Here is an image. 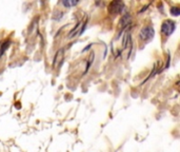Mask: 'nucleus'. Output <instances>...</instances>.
<instances>
[{
    "instance_id": "f257e3e1",
    "label": "nucleus",
    "mask_w": 180,
    "mask_h": 152,
    "mask_svg": "<svg viewBox=\"0 0 180 152\" xmlns=\"http://www.w3.org/2000/svg\"><path fill=\"white\" fill-rule=\"evenodd\" d=\"M154 36H155V30L151 26L143 27V28L141 29V31H140V33H139L140 39H141L142 41H144V42L152 40V39L154 38Z\"/></svg>"
},
{
    "instance_id": "f03ea898",
    "label": "nucleus",
    "mask_w": 180,
    "mask_h": 152,
    "mask_svg": "<svg viewBox=\"0 0 180 152\" xmlns=\"http://www.w3.org/2000/svg\"><path fill=\"white\" fill-rule=\"evenodd\" d=\"M175 29H176V22L171 19H166L161 24V33L166 36H171L174 33Z\"/></svg>"
},
{
    "instance_id": "7ed1b4c3",
    "label": "nucleus",
    "mask_w": 180,
    "mask_h": 152,
    "mask_svg": "<svg viewBox=\"0 0 180 152\" xmlns=\"http://www.w3.org/2000/svg\"><path fill=\"white\" fill-rule=\"evenodd\" d=\"M123 10H124V3H123V1H113L108 6V12H110V14H113V15L120 14Z\"/></svg>"
},
{
    "instance_id": "20e7f679",
    "label": "nucleus",
    "mask_w": 180,
    "mask_h": 152,
    "mask_svg": "<svg viewBox=\"0 0 180 152\" xmlns=\"http://www.w3.org/2000/svg\"><path fill=\"white\" fill-rule=\"evenodd\" d=\"M131 21H132V16H131L130 13H127V14L123 15V16L121 17V19H120V22H119V27L121 28V32H123L127 27L130 26ZM121 32H120V33H121ZM118 36H119V35H118Z\"/></svg>"
},
{
    "instance_id": "39448f33",
    "label": "nucleus",
    "mask_w": 180,
    "mask_h": 152,
    "mask_svg": "<svg viewBox=\"0 0 180 152\" xmlns=\"http://www.w3.org/2000/svg\"><path fill=\"white\" fill-rule=\"evenodd\" d=\"M129 47L132 49L133 43H132V35L127 32V33H125V35L123 36V39H122V50L127 49Z\"/></svg>"
},
{
    "instance_id": "423d86ee",
    "label": "nucleus",
    "mask_w": 180,
    "mask_h": 152,
    "mask_svg": "<svg viewBox=\"0 0 180 152\" xmlns=\"http://www.w3.org/2000/svg\"><path fill=\"white\" fill-rule=\"evenodd\" d=\"M62 58L63 57V50H59V51L56 53V56H55V58H54V60H53V68H55L56 66H57V62L60 60L59 58ZM60 62L62 64V60H60Z\"/></svg>"
},
{
    "instance_id": "0eeeda50",
    "label": "nucleus",
    "mask_w": 180,
    "mask_h": 152,
    "mask_svg": "<svg viewBox=\"0 0 180 152\" xmlns=\"http://www.w3.org/2000/svg\"><path fill=\"white\" fill-rule=\"evenodd\" d=\"M94 57H95V54H94V52H91V55L88 57V60L87 62V66H85V71L83 72V75H85V74L88 73V71L90 70V67L92 66L93 61H94Z\"/></svg>"
},
{
    "instance_id": "6e6552de",
    "label": "nucleus",
    "mask_w": 180,
    "mask_h": 152,
    "mask_svg": "<svg viewBox=\"0 0 180 152\" xmlns=\"http://www.w3.org/2000/svg\"><path fill=\"white\" fill-rule=\"evenodd\" d=\"M11 46V41L7 40L6 42H3V43L1 44V49H0V57H1L2 55L4 54V52L6 51L7 49H9V47Z\"/></svg>"
},
{
    "instance_id": "1a4fd4ad",
    "label": "nucleus",
    "mask_w": 180,
    "mask_h": 152,
    "mask_svg": "<svg viewBox=\"0 0 180 152\" xmlns=\"http://www.w3.org/2000/svg\"><path fill=\"white\" fill-rule=\"evenodd\" d=\"M77 4H78V1H71V0H68V1H62V6H65V7L75 6Z\"/></svg>"
},
{
    "instance_id": "9d476101",
    "label": "nucleus",
    "mask_w": 180,
    "mask_h": 152,
    "mask_svg": "<svg viewBox=\"0 0 180 152\" xmlns=\"http://www.w3.org/2000/svg\"><path fill=\"white\" fill-rule=\"evenodd\" d=\"M170 12H171V14L173 15V16L177 17V16H179V14H180V9L178 6H173V7H171Z\"/></svg>"
},
{
    "instance_id": "9b49d317",
    "label": "nucleus",
    "mask_w": 180,
    "mask_h": 152,
    "mask_svg": "<svg viewBox=\"0 0 180 152\" xmlns=\"http://www.w3.org/2000/svg\"><path fill=\"white\" fill-rule=\"evenodd\" d=\"M91 47H92V44H90V46H88V47H87V48H84V49H83V51H82V53H83V52H87V51H88V49H90V48H91Z\"/></svg>"
}]
</instances>
